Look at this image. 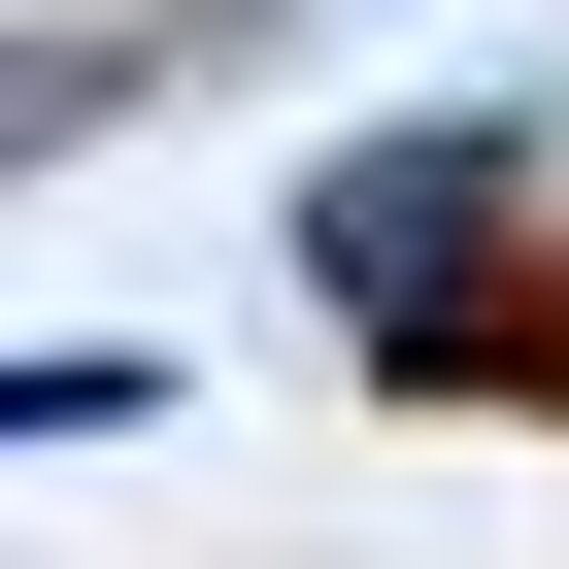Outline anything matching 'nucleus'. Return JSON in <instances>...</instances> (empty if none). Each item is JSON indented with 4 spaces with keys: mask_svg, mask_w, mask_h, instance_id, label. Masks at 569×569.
Instances as JSON below:
<instances>
[{
    "mask_svg": "<svg viewBox=\"0 0 569 569\" xmlns=\"http://www.w3.org/2000/svg\"><path fill=\"white\" fill-rule=\"evenodd\" d=\"M469 369H502V402H569V234H536V268H469Z\"/></svg>",
    "mask_w": 569,
    "mask_h": 569,
    "instance_id": "1",
    "label": "nucleus"
}]
</instances>
